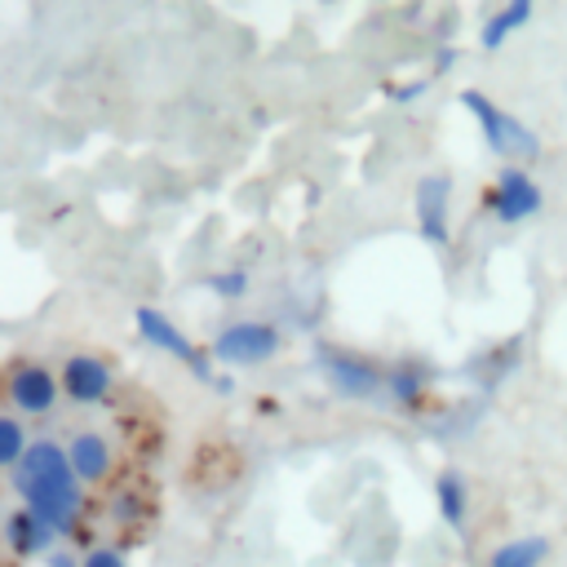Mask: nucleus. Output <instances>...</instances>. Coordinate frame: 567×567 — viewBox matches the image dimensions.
I'll list each match as a JSON object with an SVG mask.
<instances>
[{"label":"nucleus","mask_w":567,"mask_h":567,"mask_svg":"<svg viewBox=\"0 0 567 567\" xmlns=\"http://www.w3.org/2000/svg\"><path fill=\"white\" fill-rule=\"evenodd\" d=\"M434 509H439L443 527H452V532L470 527V483H465L461 470L447 465V470L434 474Z\"/></svg>","instance_id":"13"},{"label":"nucleus","mask_w":567,"mask_h":567,"mask_svg":"<svg viewBox=\"0 0 567 567\" xmlns=\"http://www.w3.org/2000/svg\"><path fill=\"white\" fill-rule=\"evenodd\" d=\"M425 89H430V75L408 80V84H385V97H390V102H399V106H408V102H416Z\"/></svg>","instance_id":"19"},{"label":"nucleus","mask_w":567,"mask_h":567,"mask_svg":"<svg viewBox=\"0 0 567 567\" xmlns=\"http://www.w3.org/2000/svg\"><path fill=\"white\" fill-rule=\"evenodd\" d=\"M412 217H416V235L430 248H447L452 244V177L447 173H425L416 182Z\"/></svg>","instance_id":"9"},{"label":"nucleus","mask_w":567,"mask_h":567,"mask_svg":"<svg viewBox=\"0 0 567 567\" xmlns=\"http://www.w3.org/2000/svg\"><path fill=\"white\" fill-rule=\"evenodd\" d=\"M133 328H137V337L151 346V350H159V354H168V359H177L182 368H190L195 372V381H204V385H213V359H208V350H199L159 306H137L133 310Z\"/></svg>","instance_id":"5"},{"label":"nucleus","mask_w":567,"mask_h":567,"mask_svg":"<svg viewBox=\"0 0 567 567\" xmlns=\"http://www.w3.org/2000/svg\"><path fill=\"white\" fill-rule=\"evenodd\" d=\"M44 567H80V554H75V549H66V545H58V549L44 558Z\"/></svg>","instance_id":"21"},{"label":"nucleus","mask_w":567,"mask_h":567,"mask_svg":"<svg viewBox=\"0 0 567 567\" xmlns=\"http://www.w3.org/2000/svg\"><path fill=\"white\" fill-rule=\"evenodd\" d=\"M315 368L319 377L328 381L332 394L341 399H354V403H368V399H381L385 390V368L350 346H332V341H319L315 346Z\"/></svg>","instance_id":"3"},{"label":"nucleus","mask_w":567,"mask_h":567,"mask_svg":"<svg viewBox=\"0 0 567 567\" xmlns=\"http://www.w3.org/2000/svg\"><path fill=\"white\" fill-rule=\"evenodd\" d=\"M204 288H208L213 297H221V301H239V297H248L252 275H248L244 266H226V270H213V275L204 279Z\"/></svg>","instance_id":"17"},{"label":"nucleus","mask_w":567,"mask_h":567,"mask_svg":"<svg viewBox=\"0 0 567 567\" xmlns=\"http://www.w3.org/2000/svg\"><path fill=\"white\" fill-rule=\"evenodd\" d=\"M532 9H536V0H505L487 22H483V31H478V44L492 53V49H501L514 31H523L527 22H532Z\"/></svg>","instance_id":"14"},{"label":"nucleus","mask_w":567,"mask_h":567,"mask_svg":"<svg viewBox=\"0 0 567 567\" xmlns=\"http://www.w3.org/2000/svg\"><path fill=\"white\" fill-rule=\"evenodd\" d=\"M452 62H456V49H452V44H443V49L434 53V71H430V80H434V75H447V71H452Z\"/></svg>","instance_id":"22"},{"label":"nucleus","mask_w":567,"mask_h":567,"mask_svg":"<svg viewBox=\"0 0 567 567\" xmlns=\"http://www.w3.org/2000/svg\"><path fill=\"white\" fill-rule=\"evenodd\" d=\"M62 447H66V461L84 487H106L115 478V443L102 430H75Z\"/></svg>","instance_id":"11"},{"label":"nucleus","mask_w":567,"mask_h":567,"mask_svg":"<svg viewBox=\"0 0 567 567\" xmlns=\"http://www.w3.org/2000/svg\"><path fill=\"white\" fill-rule=\"evenodd\" d=\"M461 106L470 111V120L478 124V133H483V142H487V151L496 159L523 164V168L532 159H540V137L514 111H505L496 97H487L483 89H461Z\"/></svg>","instance_id":"2"},{"label":"nucleus","mask_w":567,"mask_h":567,"mask_svg":"<svg viewBox=\"0 0 567 567\" xmlns=\"http://www.w3.org/2000/svg\"><path fill=\"white\" fill-rule=\"evenodd\" d=\"M9 487L18 496V505H27L31 514H40L58 540H75L84 536V509H89V487L75 478L66 447L58 439H31V447L22 452V461L9 470Z\"/></svg>","instance_id":"1"},{"label":"nucleus","mask_w":567,"mask_h":567,"mask_svg":"<svg viewBox=\"0 0 567 567\" xmlns=\"http://www.w3.org/2000/svg\"><path fill=\"white\" fill-rule=\"evenodd\" d=\"M27 447H31V434H27L22 416L18 412H0V474H9L22 461Z\"/></svg>","instance_id":"16"},{"label":"nucleus","mask_w":567,"mask_h":567,"mask_svg":"<svg viewBox=\"0 0 567 567\" xmlns=\"http://www.w3.org/2000/svg\"><path fill=\"white\" fill-rule=\"evenodd\" d=\"M80 567H128V558L120 545H89L80 554Z\"/></svg>","instance_id":"18"},{"label":"nucleus","mask_w":567,"mask_h":567,"mask_svg":"<svg viewBox=\"0 0 567 567\" xmlns=\"http://www.w3.org/2000/svg\"><path fill=\"white\" fill-rule=\"evenodd\" d=\"M549 540L545 536H509L487 554V567H545Z\"/></svg>","instance_id":"15"},{"label":"nucleus","mask_w":567,"mask_h":567,"mask_svg":"<svg viewBox=\"0 0 567 567\" xmlns=\"http://www.w3.org/2000/svg\"><path fill=\"white\" fill-rule=\"evenodd\" d=\"M434 390V368L421 359V354H403L385 368V399L399 408V412H421L425 399Z\"/></svg>","instance_id":"12"},{"label":"nucleus","mask_w":567,"mask_h":567,"mask_svg":"<svg viewBox=\"0 0 567 567\" xmlns=\"http://www.w3.org/2000/svg\"><path fill=\"white\" fill-rule=\"evenodd\" d=\"M4 399L18 416H49L62 399V385H58V372L40 359H18L9 363L4 372Z\"/></svg>","instance_id":"7"},{"label":"nucleus","mask_w":567,"mask_h":567,"mask_svg":"<svg viewBox=\"0 0 567 567\" xmlns=\"http://www.w3.org/2000/svg\"><path fill=\"white\" fill-rule=\"evenodd\" d=\"M58 385H62V399H71L75 408H97L115 394V368L93 350H75L62 359Z\"/></svg>","instance_id":"8"},{"label":"nucleus","mask_w":567,"mask_h":567,"mask_svg":"<svg viewBox=\"0 0 567 567\" xmlns=\"http://www.w3.org/2000/svg\"><path fill=\"white\" fill-rule=\"evenodd\" d=\"M111 514H115V523L124 527V523H142V496H133V492H124V496H115V505H111Z\"/></svg>","instance_id":"20"},{"label":"nucleus","mask_w":567,"mask_h":567,"mask_svg":"<svg viewBox=\"0 0 567 567\" xmlns=\"http://www.w3.org/2000/svg\"><path fill=\"white\" fill-rule=\"evenodd\" d=\"M545 208V190L540 182L532 177V168L523 164H501L492 186H487V213L501 221V226H523L532 221L536 213Z\"/></svg>","instance_id":"6"},{"label":"nucleus","mask_w":567,"mask_h":567,"mask_svg":"<svg viewBox=\"0 0 567 567\" xmlns=\"http://www.w3.org/2000/svg\"><path fill=\"white\" fill-rule=\"evenodd\" d=\"M284 350V328L270 319H235L208 341V359L221 368H261Z\"/></svg>","instance_id":"4"},{"label":"nucleus","mask_w":567,"mask_h":567,"mask_svg":"<svg viewBox=\"0 0 567 567\" xmlns=\"http://www.w3.org/2000/svg\"><path fill=\"white\" fill-rule=\"evenodd\" d=\"M0 540H4V554L18 558V563L49 558V554L62 545L58 532H53L40 514H31L27 505H13V509L4 514V523H0Z\"/></svg>","instance_id":"10"}]
</instances>
